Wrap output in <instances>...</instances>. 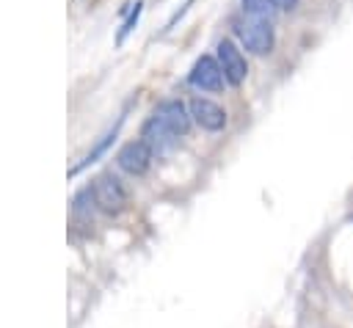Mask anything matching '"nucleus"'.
<instances>
[{"mask_svg":"<svg viewBox=\"0 0 353 328\" xmlns=\"http://www.w3.org/2000/svg\"><path fill=\"white\" fill-rule=\"evenodd\" d=\"M91 193H94V204L105 212V215H119L127 201H130V193L124 187V182L113 174V171H105L99 174L94 182H91Z\"/></svg>","mask_w":353,"mask_h":328,"instance_id":"f257e3e1","label":"nucleus"},{"mask_svg":"<svg viewBox=\"0 0 353 328\" xmlns=\"http://www.w3.org/2000/svg\"><path fill=\"white\" fill-rule=\"evenodd\" d=\"M188 107H190L193 124H199L204 132H223L226 130V110L218 102H212L207 96H193L188 102Z\"/></svg>","mask_w":353,"mask_h":328,"instance_id":"0eeeda50","label":"nucleus"},{"mask_svg":"<svg viewBox=\"0 0 353 328\" xmlns=\"http://www.w3.org/2000/svg\"><path fill=\"white\" fill-rule=\"evenodd\" d=\"M141 11H143V3L141 0H135V8L130 11V17L121 22V30H119V36H116V44H124V39L132 33V28L138 25V17H141Z\"/></svg>","mask_w":353,"mask_h":328,"instance_id":"9d476101","label":"nucleus"},{"mask_svg":"<svg viewBox=\"0 0 353 328\" xmlns=\"http://www.w3.org/2000/svg\"><path fill=\"white\" fill-rule=\"evenodd\" d=\"M243 11L251 19H265V22H270L273 14H276V8H273L270 0H243Z\"/></svg>","mask_w":353,"mask_h":328,"instance_id":"1a4fd4ad","label":"nucleus"},{"mask_svg":"<svg viewBox=\"0 0 353 328\" xmlns=\"http://www.w3.org/2000/svg\"><path fill=\"white\" fill-rule=\"evenodd\" d=\"M188 83L193 88H199V91H212V94L221 91L226 77H223V69H221L218 58L215 55H199L196 63L188 72Z\"/></svg>","mask_w":353,"mask_h":328,"instance_id":"423d86ee","label":"nucleus"},{"mask_svg":"<svg viewBox=\"0 0 353 328\" xmlns=\"http://www.w3.org/2000/svg\"><path fill=\"white\" fill-rule=\"evenodd\" d=\"M152 116L160 121V127H163L171 138H185L188 130H190V124H193V119H190V107H188L182 99H176V96L163 99V102L154 107Z\"/></svg>","mask_w":353,"mask_h":328,"instance_id":"7ed1b4c3","label":"nucleus"},{"mask_svg":"<svg viewBox=\"0 0 353 328\" xmlns=\"http://www.w3.org/2000/svg\"><path fill=\"white\" fill-rule=\"evenodd\" d=\"M237 39H240V44L248 50V52H254V55H268V52H273V47H276V30H273V25L270 22H265V19H245V22H240L237 25Z\"/></svg>","mask_w":353,"mask_h":328,"instance_id":"f03ea898","label":"nucleus"},{"mask_svg":"<svg viewBox=\"0 0 353 328\" xmlns=\"http://www.w3.org/2000/svg\"><path fill=\"white\" fill-rule=\"evenodd\" d=\"M116 135H119V124H116L113 130H108V132H105V135H102V138L97 141V146H94V149H91V152H88V154H85V157H83V160H80V163H77V165L72 168V176H74V174H80L83 168H88L91 163H97V160H99V157H102V154L108 152V146H110V143L116 141Z\"/></svg>","mask_w":353,"mask_h":328,"instance_id":"6e6552de","label":"nucleus"},{"mask_svg":"<svg viewBox=\"0 0 353 328\" xmlns=\"http://www.w3.org/2000/svg\"><path fill=\"white\" fill-rule=\"evenodd\" d=\"M215 58L223 69V77L229 85H243L245 77H248V61L243 55V50L237 47V41L232 39H221L218 47H215Z\"/></svg>","mask_w":353,"mask_h":328,"instance_id":"20e7f679","label":"nucleus"},{"mask_svg":"<svg viewBox=\"0 0 353 328\" xmlns=\"http://www.w3.org/2000/svg\"><path fill=\"white\" fill-rule=\"evenodd\" d=\"M276 11H295L298 8V0H270Z\"/></svg>","mask_w":353,"mask_h":328,"instance_id":"9b49d317","label":"nucleus"},{"mask_svg":"<svg viewBox=\"0 0 353 328\" xmlns=\"http://www.w3.org/2000/svg\"><path fill=\"white\" fill-rule=\"evenodd\" d=\"M152 160H154V149H152L143 138L127 141V143L119 149V154H116V165H119L124 174H130V176H143V174L149 171Z\"/></svg>","mask_w":353,"mask_h":328,"instance_id":"39448f33","label":"nucleus"}]
</instances>
